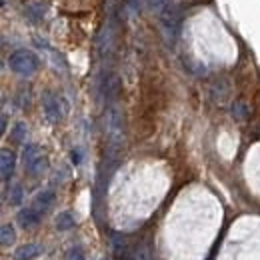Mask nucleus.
Instances as JSON below:
<instances>
[{
	"instance_id": "obj_1",
	"label": "nucleus",
	"mask_w": 260,
	"mask_h": 260,
	"mask_svg": "<svg viewBox=\"0 0 260 260\" xmlns=\"http://www.w3.org/2000/svg\"><path fill=\"white\" fill-rule=\"evenodd\" d=\"M106 140H108V160H114L124 146V114L116 104H110L106 112Z\"/></svg>"
},
{
	"instance_id": "obj_2",
	"label": "nucleus",
	"mask_w": 260,
	"mask_h": 260,
	"mask_svg": "<svg viewBox=\"0 0 260 260\" xmlns=\"http://www.w3.org/2000/svg\"><path fill=\"white\" fill-rule=\"evenodd\" d=\"M8 66H10V70H12L14 74H18V76H32V74L38 70L40 60H38V56H36L34 52L20 48V50H16V52L10 54Z\"/></svg>"
},
{
	"instance_id": "obj_3",
	"label": "nucleus",
	"mask_w": 260,
	"mask_h": 260,
	"mask_svg": "<svg viewBox=\"0 0 260 260\" xmlns=\"http://www.w3.org/2000/svg\"><path fill=\"white\" fill-rule=\"evenodd\" d=\"M158 16H160V28H162V34H164L166 42L168 44H174L176 42V36L180 32V22H182L180 8L176 6V2H172Z\"/></svg>"
},
{
	"instance_id": "obj_4",
	"label": "nucleus",
	"mask_w": 260,
	"mask_h": 260,
	"mask_svg": "<svg viewBox=\"0 0 260 260\" xmlns=\"http://www.w3.org/2000/svg\"><path fill=\"white\" fill-rule=\"evenodd\" d=\"M42 106H44V114H46V118H48L50 122L56 124V122L62 120L64 110H62V102H60V98H58L56 94L46 92V94L42 96Z\"/></svg>"
},
{
	"instance_id": "obj_5",
	"label": "nucleus",
	"mask_w": 260,
	"mask_h": 260,
	"mask_svg": "<svg viewBox=\"0 0 260 260\" xmlns=\"http://www.w3.org/2000/svg\"><path fill=\"white\" fill-rule=\"evenodd\" d=\"M14 166H16V156H14V152L8 150V148H4V150L0 152V174H2V180H4V182H8V180L12 178Z\"/></svg>"
},
{
	"instance_id": "obj_6",
	"label": "nucleus",
	"mask_w": 260,
	"mask_h": 260,
	"mask_svg": "<svg viewBox=\"0 0 260 260\" xmlns=\"http://www.w3.org/2000/svg\"><path fill=\"white\" fill-rule=\"evenodd\" d=\"M40 218H42V212H40L38 208H34V206H26V208H22V210L18 212V216H16V220H18V224H20L22 228L36 226V224L40 222Z\"/></svg>"
},
{
	"instance_id": "obj_7",
	"label": "nucleus",
	"mask_w": 260,
	"mask_h": 260,
	"mask_svg": "<svg viewBox=\"0 0 260 260\" xmlns=\"http://www.w3.org/2000/svg\"><path fill=\"white\" fill-rule=\"evenodd\" d=\"M102 90H104V96H106V100L108 102H114L116 98H118V94H120V88H122V82H120V78L116 76V74H110L108 78H104L102 80Z\"/></svg>"
},
{
	"instance_id": "obj_8",
	"label": "nucleus",
	"mask_w": 260,
	"mask_h": 260,
	"mask_svg": "<svg viewBox=\"0 0 260 260\" xmlns=\"http://www.w3.org/2000/svg\"><path fill=\"white\" fill-rule=\"evenodd\" d=\"M54 198H56V194H54V190H42V192H38L36 194V198H34V208H38L40 212H46L50 206H52V202H54Z\"/></svg>"
},
{
	"instance_id": "obj_9",
	"label": "nucleus",
	"mask_w": 260,
	"mask_h": 260,
	"mask_svg": "<svg viewBox=\"0 0 260 260\" xmlns=\"http://www.w3.org/2000/svg\"><path fill=\"white\" fill-rule=\"evenodd\" d=\"M42 252V248L38 244H22L14 250V258L16 260H32Z\"/></svg>"
},
{
	"instance_id": "obj_10",
	"label": "nucleus",
	"mask_w": 260,
	"mask_h": 260,
	"mask_svg": "<svg viewBox=\"0 0 260 260\" xmlns=\"http://www.w3.org/2000/svg\"><path fill=\"white\" fill-rule=\"evenodd\" d=\"M40 156H42V150H40L38 144H26L24 150H22V162H24L26 168H28L32 162H36Z\"/></svg>"
},
{
	"instance_id": "obj_11",
	"label": "nucleus",
	"mask_w": 260,
	"mask_h": 260,
	"mask_svg": "<svg viewBox=\"0 0 260 260\" xmlns=\"http://www.w3.org/2000/svg\"><path fill=\"white\" fill-rule=\"evenodd\" d=\"M112 250H114L116 256H124L128 252V244H126V236L124 234L112 232Z\"/></svg>"
},
{
	"instance_id": "obj_12",
	"label": "nucleus",
	"mask_w": 260,
	"mask_h": 260,
	"mask_svg": "<svg viewBox=\"0 0 260 260\" xmlns=\"http://www.w3.org/2000/svg\"><path fill=\"white\" fill-rule=\"evenodd\" d=\"M74 224H76V220H74L72 212H60V214L56 216V228H58L60 232L74 228Z\"/></svg>"
},
{
	"instance_id": "obj_13",
	"label": "nucleus",
	"mask_w": 260,
	"mask_h": 260,
	"mask_svg": "<svg viewBox=\"0 0 260 260\" xmlns=\"http://www.w3.org/2000/svg\"><path fill=\"white\" fill-rule=\"evenodd\" d=\"M46 168H48V158L46 156H40L36 162H32L26 170H28V174L30 176H42L44 172H46Z\"/></svg>"
},
{
	"instance_id": "obj_14",
	"label": "nucleus",
	"mask_w": 260,
	"mask_h": 260,
	"mask_svg": "<svg viewBox=\"0 0 260 260\" xmlns=\"http://www.w3.org/2000/svg\"><path fill=\"white\" fill-rule=\"evenodd\" d=\"M130 260H152V250H150V246H148L146 242L138 244V246L132 250Z\"/></svg>"
},
{
	"instance_id": "obj_15",
	"label": "nucleus",
	"mask_w": 260,
	"mask_h": 260,
	"mask_svg": "<svg viewBox=\"0 0 260 260\" xmlns=\"http://www.w3.org/2000/svg\"><path fill=\"white\" fill-rule=\"evenodd\" d=\"M26 14H28L34 22L42 20V18H44V4H40V2H32V4H28V6H26Z\"/></svg>"
},
{
	"instance_id": "obj_16",
	"label": "nucleus",
	"mask_w": 260,
	"mask_h": 260,
	"mask_svg": "<svg viewBox=\"0 0 260 260\" xmlns=\"http://www.w3.org/2000/svg\"><path fill=\"white\" fill-rule=\"evenodd\" d=\"M26 134H28V128H26L24 122L14 124V128L10 130V138H12V142H16V144L24 142V140H26Z\"/></svg>"
},
{
	"instance_id": "obj_17",
	"label": "nucleus",
	"mask_w": 260,
	"mask_h": 260,
	"mask_svg": "<svg viewBox=\"0 0 260 260\" xmlns=\"http://www.w3.org/2000/svg\"><path fill=\"white\" fill-rule=\"evenodd\" d=\"M14 238H16L14 228L10 224H4L2 230H0V242H2V246H10L14 242Z\"/></svg>"
},
{
	"instance_id": "obj_18",
	"label": "nucleus",
	"mask_w": 260,
	"mask_h": 260,
	"mask_svg": "<svg viewBox=\"0 0 260 260\" xmlns=\"http://www.w3.org/2000/svg\"><path fill=\"white\" fill-rule=\"evenodd\" d=\"M10 204L12 206H20L22 204V198H24V190H22V186L20 184H14L12 188H10Z\"/></svg>"
},
{
	"instance_id": "obj_19",
	"label": "nucleus",
	"mask_w": 260,
	"mask_h": 260,
	"mask_svg": "<svg viewBox=\"0 0 260 260\" xmlns=\"http://www.w3.org/2000/svg\"><path fill=\"white\" fill-rule=\"evenodd\" d=\"M174 0H144V4L150 8V10H154L156 14H160L168 4H172Z\"/></svg>"
},
{
	"instance_id": "obj_20",
	"label": "nucleus",
	"mask_w": 260,
	"mask_h": 260,
	"mask_svg": "<svg viewBox=\"0 0 260 260\" xmlns=\"http://www.w3.org/2000/svg\"><path fill=\"white\" fill-rule=\"evenodd\" d=\"M232 116L234 118H246L248 116V108H246V104L244 102H234L232 104Z\"/></svg>"
},
{
	"instance_id": "obj_21",
	"label": "nucleus",
	"mask_w": 260,
	"mask_h": 260,
	"mask_svg": "<svg viewBox=\"0 0 260 260\" xmlns=\"http://www.w3.org/2000/svg\"><path fill=\"white\" fill-rule=\"evenodd\" d=\"M66 260H86V258H84V254H82L80 248H72V250L66 254Z\"/></svg>"
},
{
	"instance_id": "obj_22",
	"label": "nucleus",
	"mask_w": 260,
	"mask_h": 260,
	"mask_svg": "<svg viewBox=\"0 0 260 260\" xmlns=\"http://www.w3.org/2000/svg\"><path fill=\"white\" fill-rule=\"evenodd\" d=\"M70 160H72L74 164H80V160H82V152H80L78 148H74V150L70 152Z\"/></svg>"
},
{
	"instance_id": "obj_23",
	"label": "nucleus",
	"mask_w": 260,
	"mask_h": 260,
	"mask_svg": "<svg viewBox=\"0 0 260 260\" xmlns=\"http://www.w3.org/2000/svg\"><path fill=\"white\" fill-rule=\"evenodd\" d=\"M6 122H8V118H6V114H2V132L6 130Z\"/></svg>"
},
{
	"instance_id": "obj_24",
	"label": "nucleus",
	"mask_w": 260,
	"mask_h": 260,
	"mask_svg": "<svg viewBox=\"0 0 260 260\" xmlns=\"http://www.w3.org/2000/svg\"><path fill=\"white\" fill-rule=\"evenodd\" d=\"M104 260H106V258H104Z\"/></svg>"
}]
</instances>
